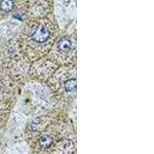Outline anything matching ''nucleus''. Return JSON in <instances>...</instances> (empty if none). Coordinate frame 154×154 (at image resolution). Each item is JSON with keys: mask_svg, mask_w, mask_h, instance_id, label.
<instances>
[{"mask_svg": "<svg viewBox=\"0 0 154 154\" xmlns=\"http://www.w3.org/2000/svg\"><path fill=\"white\" fill-rule=\"evenodd\" d=\"M55 34V26L51 22H30L23 33V42L35 53H45L54 41Z\"/></svg>", "mask_w": 154, "mask_h": 154, "instance_id": "obj_1", "label": "nucleus"}, {"mask_svg": "<svg viewBox=\"0 0 154 154\" xmlns=\"http://www.w3.org/2000/svg\"><path fill=\"white\" fill-rule=\"evenodd\" d=\"M58 79V91H60V95L66 96H72L76 91V78L73 73H69L68 71L59 77Z\"/></svg>", "mask_w": 154, "mask_h": 154, "instance_id": "obj_2", "label": "nucleus"}, {"mask_svg": "<svg viewBox=\"0 0 154 154\" xmlns=\"http://www.w3.org/2000/svg\"><path fill=\"white\" fill-rule=\"evenodd\" d=\"M56 51L63 54H69L73 49V42L69 36L64 35L56 42Z\"/></svg>", "mask_w": 154, "mask_h": 154, "instance_id": "obj_3", "label": "nucleus"}, {"mask_svg": "<svg viewBox=\"0 0 154 154\" xmlns=\"http://www.w3.org/2000/svg\"><path fill=\"white\" fill-rule=\"evenodd\" d=\"M14 1L13 0H1L0 1V9L5 13L12 12L14 9Z\"/></svg>", "mask_w": 154, "mask_h": 154, "instance_id": "obj_4", "label": "nucleus"}, {"mask_svg": "<svg viewBox=\"0 0 154 154\" xmlns=\"http://www.w3.org/2000/svg\"><path fill=\"white\" fill-rule=\"evenodd\" d=\"M0 89H1V86H0Z\"/></svg>", "mask_w": 154, "mask_h": 154, "instance_id": "obj_5", "label": "nucleus"}]
</instances>
